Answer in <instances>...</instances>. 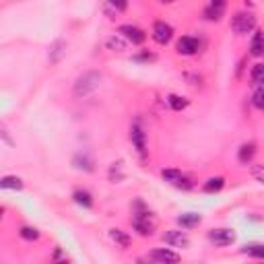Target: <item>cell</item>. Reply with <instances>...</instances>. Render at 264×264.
I'll return each instance as SVG.
<instances>
[{"instance_id":"6da1fadb","label":"cell","mask_w":264,"mask_h":264,"mask_svg":"<svg viewBox=\"0 0 264 264\" xmlns=\"http://www.w3.org/2000/svg\"><path fill=\"white\" fill-rule=\"evenodd\" d=\"M132 227L139 236L147 238V236H153V231L157 227V219L145 209V205L141 201L135 203V215H132Z\"/></svg>"},{"instance_id":"7a4b0ae2","label":"cell","mask_w":264,"mask_h":264,"mask_svg":"<svg viewBox=\"0 0 264 264\" xmlns=\"http://www.w3.org/2000/svg\"><path fill=\"white\" fill-rule=\"evenodd\" d=\"M99 87H102V75L95 71H89L77 79L73 93H75V97H87V95L95 93Z\"/></svg>"},{"instance_id":"3957f363","label":"cell","mask_w":264,"mask_h":264,"mask_svg":"<svg viewBox=\"0 0 264 264\" xmlns=\"http://www.w3.org/2000/svg\"><path fill=\"white\" fill-rule=\"evenodd\" d=\"M231 29L236 36H248V33L256 31V17L252 13H236L231 19Z\"/></svg>"},{"instance_id":"277c9868","label":"cell","mask_w":264,"mask_h":264,"mask_svg":"<svg viewBox=\"0 0 264 264\" xmlns=\"http://www.w3.org/2000/svg\"><path fill=\"white\" fill-rule=\"evenodd\" d=\"M209 242L217 248H227L236 242V231L234 229H211L209 231Z\"/></svg>"},{"instance_id":"5b68a950","label":"cell","mask_w":264,"mask_h":264,"mask_svg":"<svg viewBox=\"0 0 264 264\" xmlns=\"http://www.w3.org/2000/svg\"><path fill=\"white\" fill-rule=\"evenodd\" d=\"M130 141H132V145H135L137 153L145 157V153H147V132L143 130L141 122H135L130 126Z\"/></svg>"},{"instance_id":"8992f818","label":"cell","mask_w":264,"mask_h":264,"mask_svg":"<svg viewBox=\"0 0 264 264\" xmlns=\"http://www.w3.org/2000/svg\"><path fill=\"white\" fill-rule=\"evenodd\" d=\"M174 38V27L165 21H157L153 25V40L159 44V46H168Z\"/></svg>"},{"instance_id":"52a82bcc","label":"cell","mask_w":264,"mask_h":264,"mask_svg":"<svg viewBox=\"0 0 264 264\" xmlns=\"http://www.w3.org/2000/svg\"><path fill=\"white\" fill-rule=\"evenodd\" d=\"M147 260L151 262H159V264H176L182 260V256L178 252H172V250H165V248H159V250H153L149 252Z\"/></svg>"},{"instance_id":"ba28073f","label":"cell","mask_w":264,"mask_h":264,"mask_svg":"<svg viewBox=\"0 0 264 264\" xmlns=\"http://www.w3.org/2000/svg\"><path fill=\"white\" fill-rule=\"evenodd\" d=\"M118 31L122 33V36H124L132 46H141V44H145V40H147V33H145L141 27H137V25H122Z\"/></svg>"},{"instance_id":"9c48e42d","label":"cell","mask_w":264,"mask_h":264,"mask_svg":"<svg viewBox=\"0 0 264 264\" xmlns=\"http://www.w3.org/2000/svg\"><path fill=\"white\" fill-rule=\"evenodd\" d=\"M161 240L168 244V246H174V248H188V244H190L188 236L184 234V231H180V229H170V231H165V234L161 236Z\"/></svg>"},{"instance_id":"30bf717a","label":"cell","mask_w":264,"mask_h":264,"mask_svg":"<svg viewBox=\"0 0 264 264\" xmlns=\"http://www.w3.org/2000/svg\"><path fill=\"white\" fill-rule=\"evenodd\" d=\"M198 48H201V44H198L196 38H190V36H184L180 38L178 42V52L184 54V56H194L198 52Z\"/></svg>"},{"instance_id":"8fae6325","label":"cell","mask_w":264,"mask_h":264,"mask_svg":"<svg viewBox=\"0 0 264 264\" xmlns=\"http://www.w3.org/2000/svg\"><path fill=\"white\" fill-rule=\"evenodd\" d=\"M250 56H254V58L264 56V31L262 29L254 31L252 42H250Z\"/></svg>"},{"instance_id":"7c38bea8","label":"cell","mask_w":264,"mask_h":264,"mask_svg":"<svg viewBox=\"0 0 264 264\" xmlns=\"http://www.w3.org/2000/svg\"><path fill=\"white\" fill-rule=\"evenodd\" d=\"M126 9H128V0H106V5H104V11L110 19H116Z\"/></svg>"},{"instance_id":"4fadbf2b","label":"cell","mask_w":264,"mask_h":264,"mask_svg":"<svg viewBox=\"0 0 264 264\" xmlns=\"http://www.w3.org/2000/svg\"><path fill=\"white\" fill-rule=\"evenodd\" d=\"M203 223V215H198V213H184L178 217V225L182 229H192V227H198Z\"/></svg>"},{"instance_id":"5bb4252c","label":"cell","mask_w":264,"mask_h":264,"mask_svg":"<svg viewBox=\"0 0 264 264\" xmlns=\"http://www.w3.org/2000/svg\"><path fill=\"white\" fill-rule=\"evenodd\" d=\"M254 155H256V145H254V143H244V145L240 147V153H238V159H240V163H244V165H248V163H252V159H254Z\"/></svg>"},{"instance_id":"9a60e30c","label":"cell","mask_w":264,"mask_h":264,"mask_svg":"<svg viewBox=\"0 0 264 264\" xmlns=\"http://www.w3.org/2000/svg\"><path fill=\"white\" fill-rule=\"evenodd\" d=\"M106 46H108V50H112V52H124L126 46H128V40L122 36V33H118V36H112V38L106 40Z\"/></svg>"},{"instance_id":"2e32d148","label":"cell","mask_w":264,"mask_h":264,"mask_svg":"<svg viewBox=\"0 0 264 264\" xmlns=\"http://www.w3.org/2000/svg\"><path fill=\"white\" fill-rule=\"evenodd\" d=\"M110 238H112L120 248H128V246L132 244L130 236L126 234V231H122V229H110Z\"/></svg>"},{"instance_id":"e0dca14e","label":"cell","mask_w":264,"mask_h":264,"mask_svg":"<svg viewBox=\"0 0 264 264\" xmlns=\"http://www.w3.org/2000/svg\"><path fill=\"white\" fill-rule=\"evenodd\" d=\"M223 186H225V178L217 176V178H209V180L205 182L203 190H205L207 194H215V192H221V190H223Z\"/></svg>"},{"instance_id":"ac0fdd59","label":"cell","mask_w":264,"mask_h":264,"mask_svg":"<svg viewBox=\"0 0 264 264\" xmlns=\"http://www.w3.org/2000/svg\"><path fill=\"white\" fill-rule=\"evenodd\" d=\"M73 198H75V203L81 205L83 209H91V207H93V196H91L87 190H75Z\"/></svg>"},{"instance_id":"d6986e66","label":"cell","mask_w":264,"mask_h":264,"mask_svg":"<svg viewBox=\"0 0 264 264\" xmlns=\"http://www.w3.org/2000/svg\"><path fill=\"white\" fill-rule=\"evenodd\" d=\"M0 188L3 190H23V180L17 176H5L0 180Z\"/></svg>"},{"instance_id":"ffe728a7","label":"cell","mask_w":264,"mask_h":264,"mask_svg":"<svg viewBox=\"0 0 264 264\" xmlns=\"http://www.w3.org/2000/svg\"><path fill=\"white\" fill-rule=\"evenodd\" d=\"M64 52H66V44H64L62 40L54 42V44H52V48H50V62H52V64L60 62V58L64 56Z\"/></svg>"},{"instance_id":"44dd1931","label":"cell","mask_w":264,"mask_h":264,"mask_svg":"<svg viewBox=\"0 0 264 264\" xmlns=\"http://www.w3.org/2000/svg\"><path fill=\"white\" fill-rule=\"evenodd\" d=\"M250 81L252 85H262L264 83V62H258L252 66V71H250Z\"/></svg>"},{"instance_id":"7402d4cb","label":"cell","mask_w":264,"mask_h":264,"mask_svg":"<svg viewBox=\"0 0 264 264\" xmlns=\"http://www.w3.org/2000/svg\"><path fill=\"white\" fill-rule=\"evenodd\" d=\"M168 104L172 106V110H176V112H182V110H186L188 106H190V102L186 97H182V95H170L168 97Z\"/></svg>"},{"instance_id":"603a6c76","label":"cell","mask_w":264,"mask_h":264,"mask_svg":"<svg viewBox=\"0 0 264 264\" xmlns=\"http://www.w3.org/2000/svg\"><path fill=\"white\" fill-rule=\"evenodd\" d=\"M75 168H79V170H85V172H93V159L89 157V155H77L75 157Z\"/></svg>"},{"instance_id":"cb8c5ba5","label":"cell","mask_w":264,"mask_h":264,"mask_svg":"<svg viewBox=\"0 0 264 264\" xmlns=\"http://www.w3.org/2000/svg\"><path fill=\"white\" fill-rule=\"evenodd\" d=\"M19 236L25 240V242H36V240H40V231L36 229V227H21V231H19Z\"/></svg>"},{"instance_id":"d4e9b609","label":"cell","mask_w":264,"mask_h":264,"mask_svg":"<svg viewBox=\"0 0 264 264\" xmlns=\"http://www.w3.org/2000/svg\"><path fill=\"white\" fill-rule=\"evenodd\" d=\"M182 176H184V174H182L180 170H163V172H161V178H163L165 182L174 184V186H176V184L182 180Z\"/></svg>"},{"instance_id":"484cf974","label":"cell","mask_w":264,"mask_h":264,"mask_svg":"<svg viewBox=\"0 0 264 264\" xmlns=\"http://www.w3.org/2000/svg\"><path fill=\"white\" fill-rule=\"evenodd\" d=\"M242 252L248 254V256H252V258H264V244H252V246H246Z\"/></svg>"},{"instance_id":"4316f807","label":"cell","mask_w":264,"mask_h":264,"mask_svg":"<svg viewBox=\"0 0 264 264\" xmlns=\"http://www.w3.org/2000/svg\"><path fill=\"white\" fill-rule=\"evenodd\" d=\"M252 104H254V108H256V110H264V83H262V85H258L256 93L252 95Z\"/></svg>"},{"instance_id":"83f0119b","label":"cell","mask_w":264,"mask_h":264,"mask_svg":"<svg viewBox=\"0 0 264 264\" xmlns=\"http://www.w3.org/2000/svg\"><path fill=\"white\" fill-rule=\"evenodd\" d=\"M223 13H225V9H217V7H207L205 9V19L207 21H221V17H223Z\"/></svg>"},{"instance_id":"f1b7e54d","label":"cell","mask_w":264,"mask_h":264,"mask_svg":"<svg viewBox=\"0 0 264 264\" xmlns=\"http://www.w3.org/2000/svg\"><path fill=\"white\" fill-rule=\"evenodd\" d=\"M110 180H112V182H122V180H124V174H122V161L112 163V168H110Z\"/></svg>"},{"instance_id":"f546056e","label":"cell","mask_w":264,"mask_h":264,"mask_svg":"<svg viewBox=\"0 0 264 264\" xmlns=\"http://www.w3.org/2000/svg\"><path fill=\"white\" fill-rule=\"evenodd\" d=\"M252 176L256 178V182H260L264 186V165H254V168H252Z\"/></svg>"},{"instance_id":"4dcf8cb0","label":"cell","mask_w":264,"mask_h":264,"mask_svg":"<svg viewBox=\"0 0 264 264\" xmlns=\"http://www.w3.org/2000/svg\"><path fill=\"white\" fill-rule=\"evenodd\" d=\"M135 60H137V62H155V60H157V56H155V54H151V52H143V54H137V56H135Z\"/></svg>"},{"instance_id":"1f68e13d","label":"cell","mask_w":264,"mask_h":264,"mask_svg":"<svg viewBox=\"0 0 264 264\" xmlns=\"http://www.w3.org/2000/svg\"><path fill=\"white\" fill-rule=\"evenodd\" d=\"M227 0H211V7H217V9H225Z\"/></svg>"},{"instance_id":"d6a6232c","label":"cell","mask_w":264,"mask_h":264,"mask_svg":"<svg viewBox=\"0 0 264 264\" xmlns=\"http://www.w3.org/2000/svg\"><path fill=\"white\" fill-rule=\"evenodd\" d=\"M161 3H176V0H161Z\"/></svg>"}]
</instances>
